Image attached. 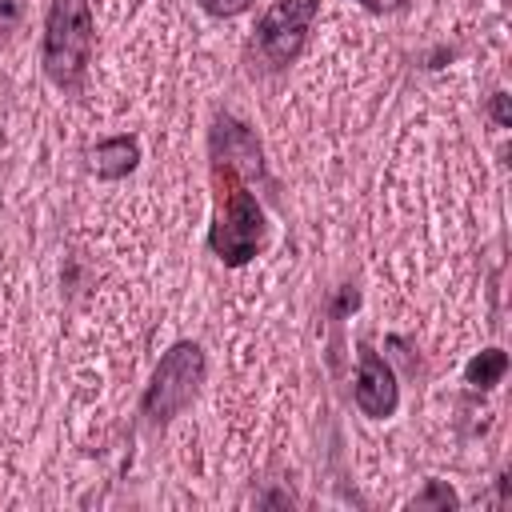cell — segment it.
<instances>
[{
  "label": "cell",
  "instance_id": "cell-14",
  "mask_svg": "<svg viewBox=\"0 0 512 512\" xmlns=\"http://www.w3.org/2000/svg\"><path fill=\"white\" fill-rule=\"evenodd\" d=\"M360 304V292L356 288H340V296H336V316H344L348 308H356Z\"/></svg>",
  "mask_w": 512,
  "mask_h": 512
},
{
  "label": "cell",
  "instance_id": "cell-7",
  "mask_svg": "<svg viewBox=\"0 0 512 512\" xmlns=\"http://www.w3.org/2000/svg\"><path fill=\"white\" fill-rule=\"evenodd\" d=\"M140 164V140L136 136H108L92 148V172L100 180H120Z\"/></svg>",
  "mask_w": 512,
  "mask_h": 512
},
{
  "label": "cell",
  "instance_id": "cell-6",
  "mask_svg": "<svg viewBox=\"0 0 512 512\" xmlns=\"http://www.w3.org/2000/svg\"><path fill=\"white\" fill-rule=\"evenodd\" d=\"M208 148H212V164L232 168V172L244 176V180L264 176V152H260V140H256V132H252L244 120L220 112V116L212 120Z\"/></svg>",
  "mask_w": 512,
  "mask_h": 512
},
{
  "label": "cell",
  "instance_id": "cell-2",
  "mask_svg": "<svg viewBox=\"0 0 512 512\" xmlns=\"http://www.w3.org/2000/svg\"><path fill=\"white\" fill-rule=\"evenodd\" d=\"M92 48H96L92 4L88 0H48L40 60H44V76L60 92L76 96L84 88V76H88V64H92Z\"/></svg>",
  "mask_w": 512,
  "mask_h": 512
},
{
  "label": "cell",
  "instance_id": "cell-8",
  "mask_svg": "<svg viewBox=\"0 0 512 512\" xmlns=\"http://www.w3.org/2000/svg\"><path fill=\"white\" fill-rule=\"evenodd\" d=\"M504 372H508V352L504 348H484V352H476L472 360H468V368H464V380H468V388H496L500 380H504Z\"/></svg>",
  "mask_w": 512,
  "mask_h": 512
},
{
  "label": "cell",
  "instance_id": "cell-4",
  "mask_svg": "<svg viewBox=\"0 0 512 512\" xmlns=\"http://www.w3.org/2000/svg\"><path fill=\"white\" fill-rule=\"evenodd\" d=\"M316 16H320V0H276L256 24L252 48H256L260 64L268 72H284L288 64H296Z\"/></svg>",
  "mask_w": 512,
  "mask_h": 512
},
{
  "label": "cell",
  "instance_id": "cell-10",
  "mask_svg": "<svg viewBox=\"0 0 512 512\" xmlns=\"http://www.w3.org/2000/svg\"><path fill=\"white\" fill-rule=\"evenodd\" d=\"M24 24V0H0V44H8Z\"/></svg>",
  "mask_w": 512,
  "mask_h": 512
},
{
  "label": "cell",
  "instance_id": "cell-3",
  "mask_svg": "<svg viewBox=\"0 0 512 512\" xmlns=\"http://www.w3.org/2000/svg\"><path fill=\"white\" fill-rule=\"evenodd\" d=\"M204 372H208V360H204V348L196 340H176L160 364L152 368V380L140 396V416L156 428H164L168 420H176L200 392L204 384Z\"/></svg>",
  "mask_w": 512,
  "mask_h": 512
},
{
  "label": "cell",
  "instance_id": "cell-1",
  "mask_svg": "<svg viewBox=\"0 0 512 512\" xmlns=\"http://www.w3.org/2000/svg\"><path fill=\"white\" fill-rule=\"evenodd\" d=\"M212 188H216V216L208 228V248L220 264L244 268L248 260L260 256V248L268 240L264 208H260L256 192H248L244 176H236L232 168L212 164Z\"/></svg>",
  "mask_w": 512,
  "mask_h": 512
},
{
  "label": "cell",
  "instance_id": "cell-9",
  "mask_svg": "<svg viewBox=\"0 0 512 512\" xmlns=\"http://www.w3.org/2000/svg\"><path fill=\"white\" fill-rule=\"evenodd\" d=\"M412 508H444V512H448V508H460V496H456L444 480H428L424 492L412 496Z\"/></svg>",
  "mask_w": 512,
  "mask_h": 512
},
{
  "label": "cell",
  "instance_id": "cell-11",
  "mask_svg": "<svg viewBox=\"0 0 512 512\" xmlns=\"http://www.w3.org/2000/svg\"><path fill=\"white\" fill-rule=\"evenodd\" d=\"M208 16H220V20H232V16H240V12H248L252 8V0H196Z\"/></svg>",
  "mask_w": 512,
  "mask_h": 512
},
{
  "label": "cell",
  "instance_id": "cell-5",
  "mask_svg": "<svg viewBox=\"0 0 512 512\" xmlns=\"http://www.w3.org/2000/svg\"><path fill=\"white\" fill-rule=\"evenodd\" d=\"M352 400L368 420H388L400 408V384L392 364L372 348L360 344V360H356V384H352Z\"/></svg>",
  "mask_w": 512,
  "mask_h": 512
},
{
  "label": "cell",
  "instance_id": "cell-12",
  "mask_svg": "<svg viewBox=\"0 0 512 512\" xmlns=\"http://www.w3.org/2000/svg\"><path fill=\"white\" fill-rule=\"evenodd\" d=\"M488 116L500 124V128H512V108H508V92H492L488 100Z\"/></svg>",
  "mask_w": 512,
  "mask_h": 512
},
{
  "label": "cell",
  "instance_id": "cell-13",
  "mask_svg": "<svg viewBox=\"0 0 512 512\" xmlns=\"http://www.w3.org/2000/svg\"><path fill=\"white\" fill-rule=\"evenodd\" d=\"M360 8H368V12H376V16H388V12H404L408 8V0H356Z\"/></svg>",
  "mask_w": 512,
  "mask_h": 512
}]
</instances>
